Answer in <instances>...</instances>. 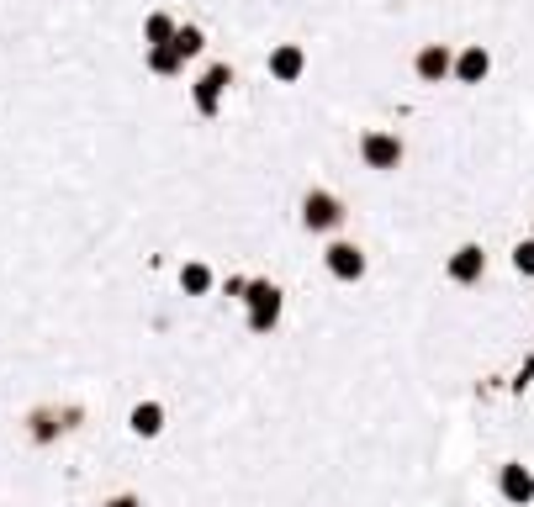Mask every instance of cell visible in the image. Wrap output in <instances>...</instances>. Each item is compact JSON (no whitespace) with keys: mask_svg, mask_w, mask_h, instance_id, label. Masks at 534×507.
Segmentation results:
<instances>
[{"mask_svg":"<svg viewBox=\"0 0 534 507\" xmlns=\"http://www.w3.org/2000/svg\"><path fill=\"white\" fill-rule=\"evenodd\" d=\"M244 296H249V328L254 333H270L281 323V291H275L270 280H249Z\"/></svg>","mask_w":534,"mask_h":507,"instance_id":"obj_1","label":"cell"},{"mask_svg":"<svg viewBox=\"0 0 534 507\" xmlns=\"http://www.w3.org/2000/svg\"><path fill=\"white\" fill-rule=\"evenodd\" d=\"M302 222H307V233H334L339 222H344L339 196H328V191H307V201H302Z\"/></svg>","mask_w":534,"mask_h":507,"instance_id":"obj_2","label":"cell"},{"mask_svg":"<svg viewBox=\"0 0 534 507\" xmlns=\"http://www.w3.org/2000/svg\"><path fill=\"white\" fill-rule=\"evenodd\" d=\"M497 492H503V502H513V507H529L534 502V471L519 460H508L503 471H497Z\"/></svg>","mask_w":534,"mask_h":507,"instance_id":"obj_3","label":"cell"},{"mask_svg":"<svg viewBox=\"0 0 534 507\" xmlns=\"http://www.w3.org/2000/svg\"><path fill=\"white\" fill-rule=\"evenodd\" d=\"M482 270H487V254L476 249V243H460V249L450 254V280H455V286H476Z\"/></svg>","mask_w":534,"mask_h":507,"instance_id":"obj_4","label":"cell"},{"mask_svg":"<svg viewBox=\"0 0 534 507\" xmlns=\"http://www.w3.org/2000/svg\"><path fill=\"white\" fill-rule=\"evenodd\" d=\"M328 275L334 280H360L365 275V254L355 243H328Z\"/></svg>","mask_w":534,"mask_h":507,"instance_id":"obj_5","label":"cell"},{"mask_svg":"<svg viewBox=\"0 0 534 507\" xmlns=\"http://www.w3.org/2000/svg\"><path fill=\"white\" fill-rule=\"evenodd\" d=\"M360 154H365V164H371V169H397L402 164V143L392 133H371V138L360 143Z\"/></svg>","mask_w":534,"mask_h":507,"instance_id":"obj_6","label":"cell"},{"mask_svg":"<svg viewBox=\"0 0 534 507\" xmlns=\"http://www.w3.org/2000/svg\"><path fill=\"white\" fill-rule=\"evenodd\" d=\"M127 423H133V434H138V439H154L159 428H164V407H159V402H138Z\"/></svg>","mask_w":534,"mask_h":507,"instance_id":"obj_7","label":"cell"},{"mask_svg":"<svg viewBox=\"0 0 534 507\" xmlns=\"http://www.w3.org/2000/svg\"><path fill=\"white\" fill-rule=\"evenodd\" d=\"M418 74H423V80H445V74H450V48L429 43L418 53Z\"/></svg>","mask_w":534,"mask_h":507,"instance_id":"obj_8","label":"cell"},{"mask_svg":"<svg viewBox=\"0 0 534 507\" xmlns=\"http://www.w3.org/2000/svg\"><path fill=\"white\" fill-rule=\"evenodd\" d=\"M270 74H275V80H297V74H302V48L270 53Z\"/></svg>","mask_w":534,"mask_h":507,"instance_id":"obj_9","label":"cell"},{"mask_svg":"<svg viewBox=\"0 0 534 507\" xmlns=\"http://www.w3.org/2000/svg\"><path fill=\"white\" fill-rule=\"evenodd\" d=\"M223 85H228V69H212L207 80L196 85V106L201 111H217V90H223Z\"/></svg>","mask_w":534,"mask_h":507,"instance_id":"obj_10","label":"cell"},{"mask_svg":"<svg viewBox=\"0 0 534 507\" xmlns=\"http://www.w3.org/2000/svg\"><path fill=\"white\" fill-rule=\"evenodd\" d=\"M487 48H466V53H460V80H466V85H476V80H482V74H487Z\"/></svg>","mask_w":534,"mask_h":507,"instance_id":"obj_11","label":"cell"},{"mask_svg":"<svg viewBox=\"0 0 534 507\" xmlns=\"http://www.w3.org/2000/svg\"><path fill=\"white\" fill-rule=\"evenodd\" d=\"M180 286H186L191 296L212 291V270H207V265H186V270H180Z\"/></svg>","mask_w":534,"mask_h":507,"instance_id":"obj_12","label":"cell"},{"mask_svg":"<svg viewBox=\"0 0 534 507\" xmlns=\"http://www.w3.org/2000/svg\"><path fill=\"white\" fill-rule=\"evenodd\" d=\"M170 48L180 53V59H191V53L201 48V32H196V27H180V32H175V43H170Z\"/></svg>","mask_w":534,"mask_h":507,"instance_id":"obj_13","label":"cell"},{"mask_svg":"<svg viewBox=\"0 0 534 507\" xmlns=\"http://www.w3.org/2000/svg\"><path fill=\"white\" fill-rule=\"evenodd\" d=\"M513 270H519V275H529V280H534V238H524V243H519V249H513Z\"/></svg>","mask_w":534,"mask_h":507,"instance_id":"obj_14","label":"cell"},{"mask_svg":"<svg viewBox=\"0 0 534 507\" xmlns=\"http://www.w3.org/2000/svg\"><path fill=\"white\" fill-rule=\"evenodd\" d=\"M149 37H154V48L175 43V27H170V16H149Z\"/></svg>","mask_w":534,"mask_h":507,"instance_id":"obj_15","label":"cell"},{"mask_svg":"<svg viewBox=\"0 0 534 507\" xmlns=\"http://www.w3.org/2000/svg\"><path fill=\"white\" fill-rule=\"evenodd\" d=\"M175 64H180V53H175L170 43H164V48H154V69H159V74H170Z\"/></svg>","mask_w":534,"mask_h":507,"instance_id":"obj_16","label":"cell"},{"mask_svg":"<svg viewBox=\"0 0 534 507\" xmlns=\"http://www.w3.org/2000/svg\"><path fill=\"white\" fill-rule=\"evenodd\" d=\"M101 507H143V502H138V497H127V492H122V497H112V502H101Z\"/></svg>","mask_w":534,"mask_h":507,"instance_id":"obj_17","label":"cell"},{"mask_svg":"<svg viewBox=\"0 0 534 507\" xmlns=\"http://www.w3.org/2000/svg\"><path fill=\"white\" fill-rule=\"evenodd\" d=\"M529 238H534V233H529Z\"/></svg>","mask_w":534,"mask_h":507,"instance_id":"obj_18","label":"cell"}]
</instances>
